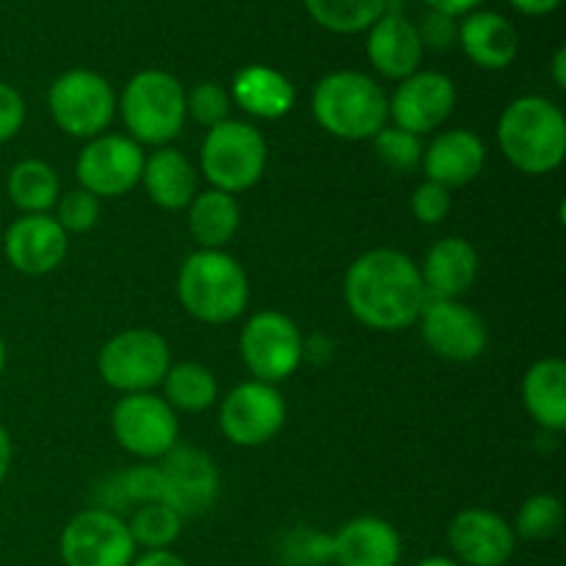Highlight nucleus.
<instances>
[{
    "label": "nucleus",
    "instance_id": "40",
    "mask_svg": "<svg viewBox=\"0 0 566 566\" xmlns=\"http://www.w3.org/2000/svg\"><path fill=\"white\" fill-rule=\"evenodd\" d=\"M431 11H440V14L457 17V14H468V11L479 9L484 0H423Z\"/></svg>",
    "mask_w": 566,
    "mask_h": 566
},
{
    "label": "nucleus",
    "instance_id": "46",
    "mask_svg": "<svg viewBox=\"0 0 566 566\" xmlns=\"http://www.w3.org/2000/svg\"><path fill=\"white\" fill-rule=\"evenodd\" d=\"M3 368H6V343L0 340V374H3Z\"/></svg>",
    "mask_w": 566,
    "mask_h": 566
},
{
    "label": "nucleus",
    "instance_id": "28",
    "mask_svg": "<svg viewBox=\"0 0 566 566\" xmlns=\"http://www.w3.org/2000/svg\"><path fill=\"white\" fill-rule=\"evenodd\" d=\"M6 188H9V199L14 202V208L22 210V216H33L48 213L50 208H55L61 182L53 166L44 164V160L28 158L20 160V164L9 171Z\"/></svg>",
    "mask_w": 566,
    "mask_h": 566
},
{
    "label": "nucleus",
    "instance_id": "26",
    "mask_svg": "<svg viewBox=\"0 0 566 566\" xmlns=\"http://www.w3.org/2000/svg\"><path fill=\"white\" fill-rule=\"evenodd\" d=\"M523 403L536 426L545 431L566 429V363L558 357L539 359L523 379Z\"/></svg>",
    "mask_w": 566,
    "mask_h": 566
},
{
    "label": "nucleus",
    "instance_id": "19",
    "mask_svg": "<svg viewBox=\"0 0 566 566\" xmlns=\"http://www.w3.org/2000/svg\"><path fill=\"white\" fill-rule=\"evenodd\" d=\"M486 147L473 130H446L434 136L429 147H423V175L429 182L442 188H462L473 182L484 171Z\"/></svg>",
    "mask_w": 566,
    "mask_h": 566
},
{
    "label": "nucleus",
    "instance_id": "3",
    "mask_svg": "<svg viewBox=\"0 0 566 566\" xmlns=\"http://www.w3.org/2000/svg\"><path fill=\"white\" fill-rule=\"evenodd\" d=\"M313 116L329 136L374 142L390 122V99L385 88L363 72H329L313 92Z\"/></svg>",
    "mask_w": 566,
    "mask_h": 566
},
{
    "label": "nucleus",
    "instance_id": "44",
    "mask_svg": "<svg viewBox=\"0 0 566 566\" xmlns=\"http://www.w3.org/2000/svg\"><path fill=\"white\" fill-rule=\"evenodd\" d=\"M553 81L558 88H566V50L558 48L553 55Z\"/></svg>",
    "mask_w": 566,
    "mask_h": 566
},
{
    "label": "nucleus",
    "instance_id": "36",
    "mask_svg": "<svg viewBox=\"0 0 566 566\" xmlns=\"http://www.w3.org/2000/svg\"><path fill=\"white\" fill-rule=\"evenodd\" d=\"M409 205H412V213L420 224H442V221L451 216L453 199H451V191H448V188L426 180L415 188L412 202Z\"/></svg>",
    "mask_w": 566,
    "mask_h": 566
},
{
    "label": "nucleus",
    "instance_id": "20",
    "mask_svg": "<svg viewBox=\"0 0 566 566\" xmlns=\"http://www.w3.org/2000/svg\"><path fill=\"white\" fill-rule=\"evenodd\" d=\"M368 59L376 72L392 81L415 75L423 61V42H420L418 25L398 11H385L374 25L368 28Z\"/></svg>",
    "mask_w": 566,
    "mask_h": 566
},
{
    "label": "nucleus",
    "instance_id": "15",
    "mask_svg": "<svg viewBox=\"0 0 566 566\" xmlns=\"http://www.w3.org/2000/svg\"><path fill=\"white\" fill-rule=\"evenodd\" d=\"M160 503L175 509L182 520L199 517L219 501L221 475L208 453L197 448H171L158 464Z\"/></svg>",
    "mask_w": 566,
    "mask_h": 566
},
{
    "label": "nucleus",
    "instance_id": "7",
    "mask_svg": "<svg viewBox=\"0 0 566 566\" xmlns=\"http://www.w3.org/2000/svg\"><path fill=\"white\" fill-rule=\"evenodd\" d=\"M48 108L59 130L72 138H97L111 125L116 97L99 72L70 70L55 77L48 92Z\"/></svg>",
    "mask_w": 566,
    "mask_h": 566
},
{
    "label": "nucleus",
    "instance_id": "35",
    "mask_svg": "<svg viewBox=\"0 0 566 566\" xmlns=\"http://www.w3.org/2000/svg\"><path fill=\"white\" fill-rule=\"evenodd\" d=\"M55 205H59L55 221L64 232H88L99 221V199L88 193L86 188L64 193Z\"/></svg>",
    "mask_w": 566,
    "mask_h": 566
},
{
    "label": "nucleus",
    "instance_id": "17",
    "mask_svg": "<svg viewBox=\"0 0 566 566\" xmlns=\"http://www.w3.org/2000/svg\"><path fill=\"white\" fill-rule=\"evenodd\" d=\"M453 562L464 566H503L514 556L517 536L512 525L486 509H462L448 525Z\"/></svg>",
    "mask_w": 566,
    "mask_h": 566
},
{
    "label": "nucleus",
    "instance_id": "21",
    "mask_svg": "<svg viewBox=\"0 0 566 566\" xmlns=\"http://www.w3.org/2000/svg\"><path fill=\"white\" fill-rule=\"evenodd\" d=\"M329 558L340 566H396L401 536L387 520L357 517L329 536Z\"/></svg>",
    "mask_w": 566,
    "mask_h": 566
},
{
    "label": "nucleus",
    "instance_id": "13",
    "mask_svg": "<svg viewBox=\"0 0 566 566\" xmlns=\"http://www.w3.org/2000/svg\"><path fill=\"white\" fill-rule=\"evenodd\" d=\"M144 149L130 136L119 133H103L92 138L81 149L75 164V175L81 188H86L94 197H125L127 191L142 182L144 171Z\"/></svg>",
    "mask_w": 566,
    "mask_h": 566
},
{
    "label": "nucleus",
    "instance_id": "14",
    "mask_svg": "<svg viewBox=\"0 0 566 566\" xmlns=\"http://www.w3.org/2000/svg\"><path fill=\"white\" fill-rule=\"evenodd\" d=\"M418 324L429 352L448 363L479 359L490 343L484 318L459 298H426Z\"/></svg>",
    "mask_w": 566,
    "mask_h": 566
},
{
    "label": "nucleus",
    "instance_id": "29",
    "mask_svg": "<svg viewBox=\"0 0 566 566\" xmlns=\"http://www.w3.org/2000/svg\"><path fill=\"white\" fill-rule=\"evenodd\" d=\"M164 401L175 412H205L219 398L213 370L199 363H177L164 376Z\"/></svg>",
    "mask_w": 566,
    "mask_h": 566
},
{
    "label": "nucleus",
    "instance_id": "8",
    "mask_svg": "<svg viewBox=\"0 0 566 566\" xmlns=\"http://www.w3.org/2000/svg\"><path fill=\"white\" fill-rule=\"evenodd\" d=\"M97 368L105 385L125 396L149 392L171 368L169 343L155 329H125L105 343Z\"/></svg>",
    "mask_w": 566,
    "mask_h": 566
},
{
    "label": "nucleus",
    "instance_id": "27",
    "mask_svg": "<svg viewBox=\"0 0 566 566\" xmlns=\"http://www.w3.org/2000/svg\"><path fill=\"white\" fill-rule=\"evenodd\" d=\"M241 227V205L232 193L210 191L197 193L188 205V232L199 249H224Z\"/></svg>",
    "mask_w": 566,
    "mask_h": 566
},
{
    "label": "nucleus",
    "instance_id": "9",
    "mask_svg": "<svg viewBox=\"0 0 566 566\" xmlns=\"http://www.w3.org/2000/svg\"><path fill=\"white\" fill-rule=\"evenodd\" d=\"M307 346L302 329L276 310L252 315L241 332V357L249 374L265 385L291 379L302 365Z\"/></svg>",
    "mask_w": 566,
    "mask_h": 566
},
{
    "label": "nucleus",
    "instance_id": "11",
    "mask_svg": "<svg viewBox=\"0 0 566 566\" xmlns=\"http://www.w3.org/2000/svg\"><path fill=\"white\" fill-rule=\"evenodd\" d=\"M111 429L119 448L144 462L164 459L177 446L180 434L177 412L164 401V396L153 392L122 396L111 412Z\"/></svg>",
    "mask_w": 566,
    "mask_h": 566
},
{
    "label": "nucleus",
    "instance_id": "37",
    "mask_svg": "<svg viewBox=\"0 0 566 566\" xmlns=\"http://www.w3.org/2000/svg\"><path fill=\"white\" fill-rule=\"evenodd\" d=\"M119 492L130 503H160V470L158 464H138L119 475Z\"/></svg>",
    "mask_w": 566,
    "mask_h": 566
},
{
    "label": "nucleus",
    "instance_id": "25",
    "mask_svg": "<svg viewBox=\"0 0 566 566\" xmlns=\"http://www.w3.org/2000/svg\"><path fill=\"white\" fill-rule=\"evenodd\" d=\"M142 182L147 197L164 210H182L197 197V169L175 147H158L144 158Z\"/></svg>",
    "mask_w": 566,
    "mask_h": 566
},
{
    "label": "nucleus",
    "instance_id": "18",
    "mask_svg": "<svg viewBox=\"0 0 566 566\" xmlns=\"http://www.w3.org/2000/svg\"><path fill=\"white\" fill-rule=\"evenodd\" d=\"M66 232L55 216L33 213L20 216L6 230L3 252L14 271L28 276H42L59 269L66 258Z\"/></svg>",
    "mask_w": 566,
    "mask_h": 566
},
{
    "label": "nucleus",
    "instance_id": "4",
    "mask_svg": "<svg viewBox=\"0 0 566 566\" xmlns=\"http://www.w3.org/2000/svg\"><path fill=\"white\" fill-rule=\"evenodd\" d=\"M182 310L202 324H230L249 304V276L224 249H199L188 254L177 274Z\"/></svg>",
    "mask_w": 566,
    "mask_h": 566
},
{
    "label": "nucleus",
    "instance_id": "22",
    "mask_svg": "<svg viewBox=\"0 0 566 566\" xmlns=\"http://www.w3.org/2000/svg\"><path fill=\"white\" fill-rule=\"evenodd\" d=\"M429 298H462L479 280V252L464 238H442L418 265Z\"/></svg>",
    "mask_w": 566,
    "mask_h": 566
},
{
    "label": "nucleus",
    "instance_id": "23",
    "mask_svg": "<svg viewBox=\"0 0 566 566\" xmlns=\"http://www.w3.org/2000/svg\"><path fill=\"white\" fill-rule=\"evenodd\" d=\"M464 55L481 70H506L520 53L517 28L497 11H473L457 31Z\"/></svg>",
    "mask_w": 566,
    "mask_h": 566
},
{
    "label": "nucleus",
    "instance_id": "10",
    "mask_svg": "<svg viewBox=\"0 0 566 566\" xmlns=\"http://www.w3.org/2000/svg\"><path fill=\"white\" fill-rule=\"evenodd\" d=\"M59 551L66 566H130L138 547L119 514L86 509L64 525Z\"/></svg>",
    "mask_w": 566,
    "mask_h": 566
},
{
    "label": "nucleus",
    "instance_id": "30",
    "mask_svg": "<svg viewBox=\"0 0 566 566\" xmlns=\"http://www.w3.org/2000/svg\"><path fill=\"white\" fill-rule=\"evenodd\" d=\"M310 17L332 33L368 31L387 11V0H304Z\"/></svg>",
    "mask_w": 566,
    "mask_h": 566
},
{
    "label": "nucleus",
    "instance_id": "24",
    "mask_svg": "<svg viewBox=\"0 0 566 566\" xmlns=\"http://www.w3.org/2000/svg\"><path fill=\"white\" fill-rule=\"evenodd\" d=\"M230 97L238 108L258 119H282L296 105V88L280 70L265 64H249L232 77Z\"/></svg>",
    "mask_w": 566,
    "mask_h": 566
},
{
    "label": "nucleus",
    "instance_id": "6",
    "mask_svg": "<svg viewBox=\"0 0 566 566\" xmlns=\"http://www.w3.org/2000/svg\"><path fill=\"white\" fill-rule=\"evenodd\" d=\"M269 160L263 133L249 122L227 119L210 127L199 149V166L216 191L241 193L258 186Z\"/></svg>",
    "mask_w": 566,
    "mask_h": 566
},
{
    "label": "nucleus",
    "instance_id": "12",
    "mask_svg": "<svg viewBox=\"0 0 566 566\" xmlns=\"http://www.w3.org/2000/svg\"><path fill=\"white\" fill-rule=\"evenodd\" d=\"M287 418L285 398L274 385L243 381L232 387L219 409L221 434L238 448H260L274 440Z\"/></svg>",
    "mask_w": 566,
    "mask_h": 566
},
{
    "label": "nucleus",
    "instance_id": "43",
    "mask_svg": "<svg viewBox=\"0 0 566 566\" xmlns=\"http://www.w3.org/2000/svg\"><path fill=\"white\" fill-rule=\"evenodd\" d=\"M11 453H14V448H11V437H9V431L0 426V484H3V479L9 475Z\"/></svg>",
    "mask_w": 566,
    "mask_h": 566
},
{
    "label": "nucleus",
    "instance_id": "16",
    "mask_svg": "<svg viewBox=\"0 0 566 566\" xmlns=\"http://www.w3.org/2000/svg\"><path fill=\"white\" fill-rule=\"evenodd\" d=\"M457 108V86L442 72H415L403 77L390 99V116L396 127L426 136L434 133Z\"/></svg>",
    "mask_w": 566,
    "mask_h": 566
},
{
    "label": "nucleus",
    "instance_id": "2",
    "mask_svg": "<svg viewBox=\"0 0 566 566\" xmlns=\"http://www.w3.org/2000/svg\"><path fill=\"white\" fill-rule=\"evenodd\" d=\"M497 144L514 169L523 175H551L564 164V111L545 97H517L497 122Z\"/></svg>",
    "mask_w": 566,
    "mask_h": 566
},
{
    "label": "nucleus",
    "instance_id": "5",
    "mask_svg": "<svg viewBox=\"0 0 566 566\" xmlns=\"http://www.w3.org/2000/svg\"><path fill=\"white\" fill-rule=\"evenodd\" d=\"M119 114L133 142L166 147L186 127V88L169 72L144 70L127 81Z\"/></svg>",
    "mask_w": 566,
    "mask_h": 566
},
{
    "label": "nucleus",
    "instance_id": "39",
    "mask_svg": "<svg viewBox=\"0 0 566 566\" xmlns=\"http://www.w3.org/2000/svg\"><path fill=\"white\" fill-rule=\"evenodd\" d=\"M420 42L431 44L437 50H446L457 42V25H453V17L440 14V11H429L423 20V28H418Z\"/></svg>",
    "mask_w": 566,
    "mask_h": 566
},
{
    "label": "nucleus",
    "instance_id": "42",
    "mask_svg": "<svg viewBox=\"0 0 566 566\" xmlns=\"http://www.w3.org/2000/svg\"><path fill=\"white\" fill-rule=\"evenodd\" d=\"M520 14H528V17H545L553 14V11L562 6V0H509Z\"/></svg>",
    "mask_w": 566,
    "mask_h": 566
},
{
    "label": "nucleus",
    "instance_id": "32",
    "mask_svg": "<svg viewBox=\"0 0 566 566\" xmlns=\"http://www.w3.org/2000/svg\"><path fill=\"white\" fill-rule=\"evenodd\" d=\"M564 528V503L556 495H534L520 506L514 517V536L528 542H547Z\"/></svg>",
    "mask_w": 566,
    "mask_h": 566
},
{
    "label": "nucleus",
    "instance_id": "45",
    "mask_svg": "<svg viewBox=\"0 0 566 566\" xmlns=\"http://www.w3.org/2000/svg\"><path fill=\"white\" fill-rule=\"evenodd\" d=\"M418 566H462V564H457L453 558H448V556H429V558H423V562H418Z\"/></svg>",
    "mask_w": 566,
    "mask_h": 566
},
{
    "label": "nucleus",
    "instance_id": "41",
    "mask_svg": "<svg viewBox=\"0 0 566 566\" xmlns=\"http://www.w3.org/2000/svg\"><path fill=\"white\" fill-rule=\"evenodd\" d=\"M130 566H188V564L171 551H147L144 556L133 558Z\"/></svg>",
    "mask_w": 566,
    "mask_h": 566
},
{
    "label": "nucleus",
    "instance_id": "31",
    "mask_svg": "<svg viewBox=\"0 0 566 566\" xmlns=\"http://www.w3.org/2000/svg\"><path fill=\"white\" fill-rule=\"evenodd\" d=\"M136 547L144 551H169L182 534V517L175 509L164 506V503H144L133 520L127 523Z\"/></svg>",
    "mask_w": 566,
    "mask_h": 566
},
{
    "label": "nucleus",
    "instance_id": "33",
    "mask_svg": "<svg viewBox=\"0 0 566 566\" xmlns=\"http://www.w3.org/2000/svg\"><path fill=\"white\" fill-rule=\"evenodd\" d=\"M374 149L381 166L387 171H392V175H412L420 166V160H423V144H420V138L396 125H387L374 138Z\"/></svg>",
    "mask_w": 566,
    "mask_h": 566
},
{
    "label": "nucleus",
    "instance_id": "1",
    "mask_svg": "<svg viewBox=\"0 0 566 566\" xmlns=\"http://www.w3.org/2000/svg\"><path fill=\"white\" fill-rule=\"evenodd\" d=\"M343 296L354 318L376 332H401L418 324L426 293L420 269L398 249H370L346 271Z\"/></svg>",
    "mask_w": 566,
    "mask_h": 566
},
{
    "label": "nucleus",
    "instance_id": "34",
    "mask_svg": "<svg viewBox=\"0 0 566 566\" xmlns=\"http://www.w3.org/2000/svg\"><path fill=\"white\" fill-rule=\"evenodd\" d=\"M230 105L232 97L221 83H197L191 92H186V111L188 116H193V122H199L202 127H216L221 122L230 119Z\"/></svg>",
    "mask_w": 566,
    "mask_h": 566
},
{
    "label": "nucleus",
    "instance_id": "38",
    "mask_svg": "<svg viewBox=\"0 0 566 566\" xmlns=\"http://www.w3.org/2000/svg\"><path fill=\"white\" fill-rule=\"evenodd\" d=\"M25 125V103L20 92L0 81V144L11 142Z\"/></svg>",
    "mask_w": 566,
    "mask_h": 566
}]
</instances>
